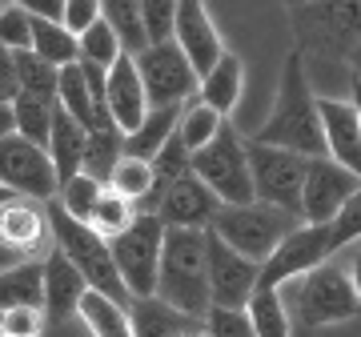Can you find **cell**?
<instances>
[{"instance_id":"6da1fadb","label":"cell","mask_w":361,"mask_h":337,"mask_svg":"<svg viewBox=\"0 0 361 337\" xmlns=\"http://www.w3.org/2000/svg\"><path fill=\"white\" fill-rule=\"evenodd\" d=\"M249 141L285 149L297 157H325V137H322V117H317V92L310 85L301 52H289L281 68V85H277V101H273L269 121L261 125Z\"/></svg>"},{"instance_id":"7a4b0ae2","label":"cell","mask_w":361,"mask_h":337,"mask_svg":"<svg viewBox=\"0 0 361 337\" xmlns=\"http://www.w3.org/2000/svg\"><path fill=\"white\" fill-rule=\"evenodd\" d=\"M157 301L169 310L205 321L213 310L209 301V249L205 229H165V249H161V269H157Z\"/></svg>"},{"instance_id":"3957f363","label":"cell","mask_w":361,"mask_h":337,"mask_svg":"<svg viewBox=\"0 0 361 337\" xmlns=\"http://www.w3.org/2000/svg\"><path fill=\"white\" fill-rule=\"evenodd\" d=\"M277 293L289 310V321L301 329H322V325L349 321L361 313L357 289L349 281V265H334V261H325L322 269L281 286Z\"/></svg>"},{"instance_id":"277c9868","label":"cell","mask_w":361,"mask_h":337,"mask_svg":"<svg viewBox=\"0 0 361 337\" xmlns=\"http://www.w3.org/2000/svg\"><path fill=\"white\" fill-rule=\"evenodd\" d=\"M289 25L301 61H349L361 44V4H289Z\"/></svg>"},{"instance_id":"5b68a950","label":"cell","mask_w":361,"mask_h":337,"mask_svg":"<svg viewBox=\"0 0 361 337\" xmlns=\"http://www.w3.org/2000/svg\"><path fill=\"white\" fill-rule=\"evenodd\" d=\"M44 209H49V225H52V245L73 261V269L85 277V286H89L92 293H104V298L121 301V305H133L129 289H125V281H121V273H116V265H113L109 241H104L92 225L73 221L56 201H49Z\"/></svg>"},{"instance_id":"8992f818","label":"cell","mask_w":361,"mask_h":337,"mask_svg":"<svg viewBox=\"0 0 361 337\" xmlns=\"http://www.w3.org/2000/svg\"><path fill=\"white\" fill-rule=\"evenodd\" d=\"M297 225H301V217H293V213L249 201V205H221V213L209 225V233L221 237L225 245L237 249L253 265H265Z\"/></svg>"},{"instance_id":"52a82bcc","label":"cell","mask_w":361,"mask_h":337,"mask_svg":"<svg viewBox=\"0 0 361 337\" xmlns=\"http://www.w3.org/2000/svg\"><path fill=\"white\" fill-rule=\"evenodd\" d=\"M193 177L217 197L221 205H249L253 197V173H249V149L245 137L233 129L229 121L221 125L213 141L193 153Z\"/></svg>"},{"instance_id":"ba28073f","label":"cell","mask_w":361,"mask_h":337,"mask_svg":"<svg viewBox=\"0 0 361 337\" xmlns=\"http://www.w3.org/2000/svg\"><path fill=\"white\" fill-rule=\"evenodd\" d=\"M161 249H165V225L157 213H137L129 229L109 241L113 265L133 301L157 293V269H161Z\"/></svg>"},{"instance_id":"9c48e42d","label":"cell","mask_w":361,"mask_h":337,"mask_svg":"<svg viewBox=\"0 0 361 337\" xmlns=\"http://www.w3.org/2000/svg\"><path fill=\"white\" fill-rule=\"evenodd\" d=\"M249 149V173H253V197L261 205L285 209L301 217V189H305V173H310V157L269 149V145L245 141Z\"/></svg>"},{"instance_id":"30bf717a","label":"cell","mask_w":361,"mask_h":337,"mask_svg":"<svg viewBox=\"0 0 361 337\" xmlns=\"http://www.w3.org/2000/svg\"><path fill=\"white\" fill-rule=\"evenodd\" d=\"M52 253V225L49 209L37 201L16 197L0 205V273L25 265V261H44Z\"/></svg>"},{"instance_id":"8fae6325","label":"cell","mask_w":361,"mask_h":337,"mask_svg":"<svg viewBox=\"0 0 361 337\" xmlns=\"http://www.w3.org/2000/svg\"><path fill=\"white\" fill-rule=\"evenodd\" d=\"M137 73H141L149 109H185L197 97V73L189 68L185 52L169 40V44H149L137 56Z\"/></svg>"},{"instance_id":"7c38bea8","label":"cell","mask_w":361,"mask_h":337,"mask_svg":"<svg viewBox=\"0 0 361 337\" xmlns=\"http://www.w3.org/2000/svg\"><path fill=\"white\" fill-rule=\"evenodd\" d=\"M0 185L13 197H25V201H37V205H49L61 193L49 149H40V145L16 137V133L0 141Z\"/></svg>"},{"instance_id":"4fadbf2b","label":"cell","mask_w":361,"mask_h":337,"mask_svg":"<svg viewBox=\"0 0 361 337\" xmlns=\"http://www.w3.org/2000/svg\"><path fill=\"white\" fill-rule=\"evenodd\" d=\"M334 253H337V249H334V233H329V225H297L293 233L277 245V253L261 265L257 289H281V286H289V281H297V277L322 269Z\"/></svg>"},{"instance_id":"5bb4252c","label":"cell","mask_w":361,"mask_h":337,"mask_svg":"<svg viewBox=\"0 0 361 337\" xmlns=\"http://www.w3.org/2000/svg\"><path fill=\"white\" fill-rule=\"evenodd\" d=\"M205 249H209V301L221 305V310H245L249 298L257 293L261 265L241 257L237 249H229L209 229H205Z\"/></svg>"},{"instance_id":"9a60e30c","label":"cell","mask_w":361,"mask_h":337,"mask_svg":"<svg viewBox=\"0 0 361 337\" xmlns=\"http://www.w3.org/2000/svg\"><path fill=\"white\" fill-rule=\"evenodd\" d=\"M361 189V181L329 157H313L301 189V225H334L345 201Z\"/></svg>"},{"instance_id":"2e32d148","label":"cell","mask_w":361,"mask_h":337,"mask_svg":"<svg viewBox=\"0 0 361 337\" xmlns=\"http://www.w3.org/2000/svg\"><path fill=\"white\" fill-rule=\"evenodd\" d=\"M173 44L185 52V61L197 73V80L209 77L217 68V61L229 52L225 40H221V32L209 20V8L197 4V0H177V32H173Z\"/></svg>"},{"instance_id":"e0dca14e","label":"cell","mask_w":361,"mask_h":337,"mask_svg":"<svg viewBox=\"0 0 361 337\" xmlns=\"http://www.w3.org/2000/svg\"><path fill=\"white\" fill-rule=\"evenodd\" d=\"M217 213H221V201L197 181L193 173L165 185L161 201H157V217H161L165 229H209Z\"/></svg>"},{"instance_id":"ac0fdd59","label":"cell","mask_w":361,"mask_h":337,"mask_svg":"<svg viewBox=\"0 0 361 337\" xmlns=\"http://www.w3.org/2000/svg\"><path fill=\"white\" fill-rule=\"evenodd\" d=\"M317 117H322V137H325V157L349 168L361 181V121L353 101L337 97H317Z\"/></svg>"},{"instance_id":"d6986e66","label":"cell","mask_w":361,"mask_h":337,"mask_svg":"<svg viewBox=\"0 0 361 337\" xmlns=\"http://www.w3.org/2000/svg\"><path fill=\"white\" fill-rule=\"evenodd\" d=\"M104 104H109V117L125 137H129L137 125L149 113V97H145L141 73H137V61L133 56H121L113 68H109V80H104Z\"/></svg>"},{"instance_id":"ffe728a7","label":"cell","mask_w":361,"mask_h":337,"mask_svg":"<svg viewBox=\"0 0 361 337\" xmlns=\"http://www.w3.org/2000/svg\"><path fill=\"white\" fill-rule=\"evenodd\" d=\"M89 293L85 277L73 269V261L52 245V253L44 257V321H68L77 317L80 298Z\"/></svg>"},{"instance_id":"44dd1931","label":"cell","mask_w":361,"mask_h":337,"mask_svg":"<svg viewBox=\"0 0 361 337\" xmlns=\"http://www.w3.org/2000/svg\"><path fill=\"white\" fill-rule=\"evenodd\" d=\"M85 141H89V133L80 129L77 121L68 117L65 109L56 104V117H52V133H49V161L56 168V185L73 181L80 173V161H85Z\"/></svg>"},{"instance_id":"7402d4cb","label":"cell","mask_w":361,"mask_h":337,"mask_svg":"<svg viewBox=\"0 0 361 337\" xmlns=\"http://www.w3.org/2000/svg\"><path fill=\"white\" fill-rule=\"evenodd\" d=\"M241 85H245V65H241V56L225 52V56L217 61V68H213L209 77H201L197 101L209 104L217 117L229 121V113L237 109V101H241Z\"/></svg>"},{"instance_id":"603a6c76","label":"cell","mask_w":361,"mask_h":337,"mask_svg":"<svg viewBox=\"0 0 361 337\" xmlns=\"http://www.w3.org/2000/svg\"><path fill=\"white\" fill-rule=\"evenodd\" d=\"M104 189H113L116 197H125L137 213H157V201H161L153 165L149 161H137V157H121V165L113 168V177H109Z\"/></svg>"},{"instance_id":"cb8c5ba5","label":"cell","mask_w":361,"mask_h":337,"mask_svg":"<svg viewBox=\"0 0 361 337\" xmlns=\"http://www.w3.org/2000/svg\"><path fill=\"white\" fill-rule=\"evenodd\" d=\"M129 317H133V337H185L205 325V321H197V317H185V313L169 310L165 301H157V298L133 301Z\"/></svg>"},{"instance_id":"d4e9b609","label":"cell","mask_w":361,"mask_h":337,"mask_svg":"<svg viewBox=\"0 0 361 337\" xmlns=\"http://www.w3.org/2000/svg\"><path fill=\"white\" fill-rule=\"evenodd\" d=\"M20 305L44 310V261H25L0 273V313Z\"/></svg>"},{"instance_id":"484cf974","label":"cell","mask_w":361,"mask_h":337,"mask_svg":"<svg viewBox=\"0 0 361 337\" xmlns=\"http://www.w3.org/2000/svg\"><path fill=\"white\" fill-rule=\"evenodd\" d=\"M177 121H180V109H149L141 125L125 137V157H137V161H149L153 165V157L177 133Z\"/></svg>"},{"instance_id":"4316f807","label":"cell","mask_w":361,"mask_h":337,"mask_svg":"<svg viewBox=\"0 0 361 337\" xmlns=\"http://www.w3.org/2000/svg\"><path fill=\"white\" fill-rule=\"evenodd\" d=\"M77 317L85 321L92 337H133V317H129V305L104 298V293H85L80 298V310Z\"/></svg>"},{"instance_id":"83f0119b","label":"cell","mask_w":361,"mask_h":337,"mask_svg":"<svg viewBox=\"0 0 361 337\" xmlns=\"http://www.w3.org/2000/svg\"><path fill=\"white\" fill-rule=\"evenodd\" d=\"M101 20L113 28L116 44L125 56H141L149 49V37H145V25H141V0H104L101 4Z\"/></svg>"},{"instance_id":"f1b7e54d","label":"cell","mask_w":361,"mask_h":337,"mask_svg":"<svg viewBox=\"0 0 361 337\" xmlns=\"http://www.w3.org/2000/svg\"><path fill=\"white\" fill-rule=\"evenodd\" d=\"M121 157H125V133H121V129H92L89 141H85L80 173H89L92 181L109 185L113 168L121 165Z\"/></svg>"},{"instance_id":"f546056e","label":"cell","mask_w":361,"mask_h":337,"mask_svg":"<svg viewBox=\"0 0 361 337\" xmlns=\"http://www.w3.org/2000/svg\"><path fill=\"white\" fill-rule=\"evenodd\" d=\"M52 117H56V101H44V97H28L20 92L13 101V129L16 137H25L32 145H49V133H52Z\"/></svg>"},{"instance_id":"4dcf8cb0","label":"cell","mask_w":361,"mask_h":337,"mask_svg":"<svg viewBox=\"0 0 361 337\" xmlns=\"http://www.w3.org/2000/svg\"><path fill=\"white\" fill-rule=\"evenodd\" d=\"M249 321H253V337H293V321L277 289H257L245 305Z\"/></svg>"},{"instance_id":"1f68e13d","label":"cell","mask_w":361,"mask_h":337,"mask_svg":"<svg viewBox=\"0 0 361 337\" xmlns=\"http://www.w3.org/2000/svg\"><path fill=\"white\" fill-rule=\"evenodd\" d=\"M32 52L52 68H68L80 61V44L65 25H49V20H32Z\"/></svg>"},{"instance_id":"d6a6232c","label":"cell","mask_w":361,"mask_h":337,"mask_svg":"<svg viewBox=\"0 0 361 337\" xmlns=\"http://www.w3.org/2000/svg\"><path fill=\"white\" fill-rule=\"evenodd\" d=\"M221 125H225V117H217L209 104H201V101L193 97V101L180 109L177 137L185 141V149H189V153H201V149H205V145L221 133Z\"/></svg>"},{"instance_id":"836d02e7","label":"cell","mask_w":361,"mask_h":337,"mask_svg":"<svg viewBox=\"0 0 361 337\" xmlns=\"http://www.w3.org/2000/svg\"><path fill=\"white\" fill-rule=\"evenodd\" d=\"M13 68H16V80H20V92H28V97H44V101H56L61 68H52L49 61H40L32 49L13 52Z\"/></svg>"},{"instance_id":"e575fe53","label":"cell","mask_w":361,"mask_h":337,"mask_svg":"<svg viewBox=\"0 0 361 337\" xmlns=\"http://www.w3.org/2000/svg\"><path fill=\"white\" fill-rule=\"evenodd\" d=\"M104 193V185L101 181H92L89 173H77L73 181L61 185V193H56V205L65 209L73 221H85L89 225L92 221V209H97V201H101Z\"/></svg>"},{"instance_id":"d590c367","label":"cell","mask_w":361,"mask_h":337,"mask_svg":"<svg viewBox=\"0 0 361 337\" xmlns=\"http://www.w3.org/2000/svg\"><path fill=\"white\" fill-rule=\"evenodd\" d=\"M133 221H137V209L125 201V197H116L113 189H104L101 201H97V209H92V229L104 237V241H113V237H121L125 229H129Z\"/></svg>"},{"instance_id":"8d00e7d4","label":"cell","mask_w":361,"mask_h":337,"mask_svg":"<svg viewBox=\"0 0 361 337\" xmlns=\"http://www.w3.org/2000/svg\"><path fill=\"white\" fill-rule=\"evenodd\" d=\"M77 44H80V61H85V65L104 68V73H109V68L125 56V52H121V44H116V37H113V28L104 25V20H97V25H92L89 32L77 40Z\"/></svg>"},{"instance_id":"74e56055","label":"cell","mask_w":361,"mask_h":337,"mask_svg":"<svg viewBox=\"0 0 361 337\" xmlns=\"http://www.w3.org/2000/svg\"><path fill=\"white\" fill-rule=\"evenodd\" d=\"M153 173H157V189H165V185L180 181L185 173H193V153L185 149V141H180L177 133L165 141V149L153 157Z\"/></svg>"},{"instance_id":"f35d334b","label":"cell","mask_w":361,"mask_h":337,"mask_svg":"<svg viewBox=\"0 0 361 337\" xmlns=\"http://www.w3.org/2000/svg\"><path fill=\"white\" fill-rule=\"evenodd\" d=\"M141 25L149 44H169L177 32V0H141Z\"/></svg>"},{"instance_id":"ab89813d","label":"cell","mask_w":361,"mask_h":337,"mask_svg":"<svg viewBox=\"0 0 361 337\" xmlns=\"http://www.w3.org/2000/svg\"><path fill=\"white\" fill-rule=\"evenodd\" d=\"M0 49L4 52L32 49V16L20 4H4V13H0Z\"/></svg>"},{"instance_id":"60d3db41","label":"cell","mask_w":361,"mask_h":337,"mask_svg":"<svg viewBox=\"0 0 361 337\" xmlns=\"http://www.w3.org/2000/svg\"><path fill=\"white\" fill-rule=\"evenodd\" d=\"M205 333L209 337H253V321H249L245 310H213L205 313Z\"/></svg>"},{"instance_id":"b9f144b4","label":"cell","mask_w":361,"mask_h":337,"mask_svg":"<svg viewBox=\"0 0 361 337\" xmlns=\"http://www.w3.org/2000/svg\"><path fill=\"white\" fill-rule=\"evenodd\" d=\"M329 233H334V249H345V245H353V241H361V189L349 197L345 209L334 217Z\"/></svg>"},{"instance_id":"7bdbcfd3","label":"cell","mask_w":361,"mask_h":337,"mask_svg":"<svg viewBox=\"0 0 361 337\" xmlns=\"http://www.w3.org/2000/svg\"><path fill=\"white\" fill-rule=\"evenodd\" d=\"M40 329H44V310L20 305V310L0 313V333L4 337H40Z\"/></svg>"},{"instance_id":"ee69618b","label":"cell","mask_w":361,"mask_h":337,"mask_svg":"<svg viewBox=\"0 0 361 337\" xmlns=\"http://www.w3.org/2000/svg\"><path fill=\"white\" fill-rule=\"evenodd\" d=\"M101 20V0H65V28L73 37H85Z\"/></svg>"},{"instance_id":"f6af8a7d","label":"cell","mask_w":361,"mask_h":337,"mask_svg":"<svg viewBox=\"0 0 361 337\" xmlns=\"http://www.w3.org/2000/svg\"><path fill=\"white\" fill-rule=\"evenodd\" d=\"M16 97H20V80L13 68V52L0 49V109H13Z\"/></svg>"},{"instance_id":"bcb514c9","label":"cell","mask_w":361,"mask_h":337,"mask_svg":"<svg viewBox=\"0 0 361 337\" xmlns=\"http://www.w3.org/2000/svg\"><path fill=\"white\" fill-rule=\"evenodd\" d=\"M349 281H353V289H357V301H361V253H353V261H349Z\"/></svg>"},{"instance_id":"7dc6e473","label":"cell","mask_w":361,"mask_h":337,"mask_svg":"<svg viewBox=\"0 0 361 337\" xmlns=\"http://www.w3.org/2000/svg\"><path fill=\"white\" fill-rule=\"evenodd\" d=\"M13 109H0V141H4V137H13Z\"/></svg>"},{"instance_id":"c3c4849f","label":"cell","mask_w":361,"mask_h":337,"mask_svg":"<svg viewBox=\"0 0 361 337\" xmlns=\"http://www.w3.org/2000/svg\"><path fill=\"white\" fill-rule=\"evenodd\" d=\"M349 68H353V77H349V80H357V85H361V44L353 49V56H349Z\"/></svg>"},{"instance_id":"681fc988","label":"cell","mask_w":361,"mask_h":337,"mask_svg":"<svg viewBox=\"0 0 361 337\" xmlns=\"http://www.w3.org/2000/svg\"><path fill=\"white\" fill-rule=\"evenodd\" d=\"M349 101H353V109H357V121H361V85H357V80H349Z\"/></svg>"},{"instance_id":"f907efd6","label":"cell","mask_w":361,"mask_h":337,"mask_svg":"<svg viewBox=\"0 0 361 337\" xmlns=\"http://www.w3.org/2000/svg\"><path fill=\"white\" fill-rule=\"evenodd\" d=\"M8 201H16V197L8 193V189H4V185H0V205H8Z\"/></svg>"},{"instance_id":"816d5d0a","label":"cell","mask_w":361,"mask_h":337,"mask_svg":"<svg viewBox=\"0 0 361 337\" xmlns=\"http://www.w3.org/2000/svg\"><path fill=\"white\" fill-rule=\"evenodd\" d=\"M0 13H4V0H0Z\"/></svg>"},{"instance_id":"f5cc1de1","label":"cell","mask_w":361,"mask_h":337,"mask_svg":"<svg viewBox=\"0 0 361 337\" xmlns=\"http://www.w3.org/2000/svg\"><path fill=\"white\" fill-rule=\"evenodd\" d=\"M0 337H4V333H0Z\"/></svg>"}]
</instances>
